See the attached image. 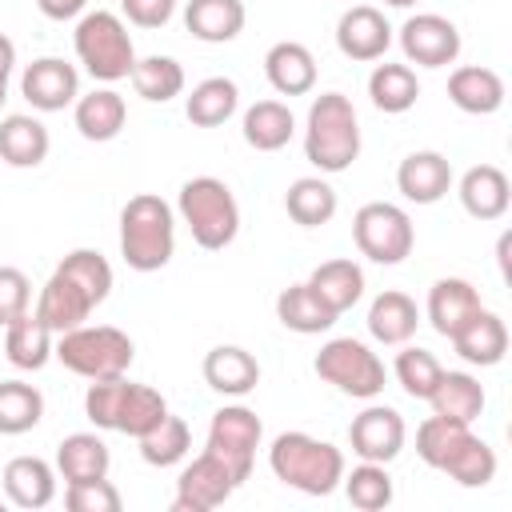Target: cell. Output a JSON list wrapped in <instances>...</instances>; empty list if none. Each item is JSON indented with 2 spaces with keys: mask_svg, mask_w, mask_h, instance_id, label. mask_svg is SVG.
I'll list each match as a JSON object with an SVG mask.
<instances>
[{
  "mask_svg": "<svg viewBox=\"0 0 512 512\" xmlns=\"http://www.w3.org/2000/svg\"><path fill=\"white\" fill-rule=\"evenodd\" d=\"M304 156L324 176L348 172L360 156V116L344 92H320L304 120Z\"/></svg>",
  "mask_w": 512,
  "mask_h": 512,
  "instance_id": "6da1fadb",
  "label": "cell"
},
{
  "mask_svg": "<svg viewBox=\"0 0 512 512\" xmlns=\"http://www.w3.org/2000/svg\"><path fill=\"white\" fill-rule=\"evenodd\" d=\"M176 252V212L156 192H136L120 208V256L132 272H160Z\"/></svg>",
  "mask_w": 512,
  "mask_h": 512,
  "instance_id": "7a4b0ae2",
  "label": "cell"
},
{
  "mask_svg": "<svg viewBox=\"0 0 512 512\" xmlns=\"http://www.w3.org/2000/svg\"><path fill=\"white\" fill-rule=\"evenodd\" d=\"M268 468L280 484L304 496H328L344 480V452L308 432H280L268 448Z\"/></svg>",
  "mask_w": 512,
  "mask_h": 512,
  "instance_id": "3957f363",
  "label": "cell"
},
{
  "mask_svg": "<svg viewBox=\"0 0 512 512\" xmlns=\"http://www.w3.org/2000/svg\"><path fill=\"white\" fill-rule=\"evenodd\" d=\"M176 212L188 224L192 240L208 252H220L236 240L240 232V204L232 196V188L216 176H192L180 184L176 196Z\"/></svg>",
  "mask_w": 512,
  "mask_h": 512,
  "instance_id": "277c9868",
  "label": "cell"
},
{
  "mask_svg": "<svg viewBox=\"0 0 512 512\" xmlns=\"http://www.w3.org/2000/svg\"><path fill=\"white\" fill-rule=\"evenodd\" d=\"M72 48H76V60L84 64V72L92 80H100V84H116V80L132 76L136 44L128 36V24L116 12H104V8L84 12L76 20Z\"/></svg>",
  "mask_w": 512,
  "mask_h": 512,
  "instance_id": "5b68a950",
  "label": "cell"
},
{
  "mask_svg": "<svg viewBox=\"0 0 512 512\" xmlns=\"http://www.w3.org/2000/svg\"><path fill=\"white\" fill-rule=\"evenodd\" d=\"M52 356L84 380H108V376H124L132 368L136 344L128 332H120L112 324H80V328L56 336Z\"/></svg>",
  "mask_w": 512,
  "mask_h": 512,
  "instance_id": "8992f818",
  "label": "cell"
},
{
  "mask_svg": "<svg viewBox=\"0 0 512 512\" xmlns=\"http://www.w3.org/2000/svg\"><path fill=\"white\" fill-rule=\"evenodd\" d=\"M312 368H316V376H320L324 384H332L336 392L356 396V400L380 396V392H384V380H388L384 360H380L364 340H356V336H336V340H328V344L316 352Z\"/></svg>",
  "mask_w": 512,
  "mask_h": 512,
  "instance_id": "52a82bcc",
  "label": "cell"
},
{
  "mask_svg": "<svg viewBox=\"0 0 512 512\" xmlns=\"http://www.w3.org/2000/svg\"><path fill=\"white\" fill-rule=\"evenodd\" d=\"M352 240L372 264H400L416 244V228L400 204L372 200L352 216Z\"/></svg>",
  "mask_w": 512,
  "mask_h": 512,
  "instance_id": "ba28073f",
  "label": "cell"
},
{
  "mask_svg": "<svg viewBox=\"0 0 512 512\" xmlns=\"http://www.w3.org/2000/svg\"><path fill=\"white\" fill-rule=\"evenodd\" d=\"M264 440V424L252 408L244 404H224L212 412V424H208V448L212 456H220L228 464V472L236 476V484H244L252 476V464H256V448Z\"/></svg>",
  "mask_w": 512,
  "mask_h": 512,
  "instance_id": "9c48e42d",
  "label": "cell"
},
{
  "mask_svg": "<svg viewBox=\"0 0 512 512\" xmlns=\"http://www.w3.org/2000/svg\"><path fill=\"white\" fill-rule=\"evenodd\" d=\"M400 52L408 64L444 68L460 56V28L440 12H416L400 24Z\"/></svg>",
  "mask_w": 512,
  "mask_h": 512,
  "instance_id": "30bf717a",
  "label": "cell"
},
{
  "mask_svg": "<svg viewBox=\"0 0 512 512\" xmlns=\"http://www.w3.org/2000/svg\"><path fill=\"white\" fill-rule=\"evenodd\" d=\"M236 476L228 472V464L212 452H200L192 464H184L180 480H176V500L172 512H212L220 508L232 492H236Z\"/></svg>",
  "mask_w": 512,
  "mask_h": 512,
  "instance_id": "8fae6325",
  "label": "cell"
},
{
  "mask_svg": "<svg viewBox=\"0 0 512 512\" xmlns=\"http://www.w3.org/2000/svg\"><path fill=\"white\" fill-rule=\"evenodd\" d=\"M404 436H408L404 416H400L396 408H388V404H368V408H364L360 416H352V424H348V444H352V452H356L360 460H372V464L396 460L400 448H404Z\"/></svg>",
  "mask_w": 512,
  "mask_h": 512,
  "instance_id": "7c38bea8",
  "label": "cell"
},
{
  "mask_svg": "<svg viewBox=\"0 0 512 512\" xmlns=\"http://www.w3.org/2000/svg\"><path fill=\"white\" fill-rule=\"evenodd\" d=\"M20 96L36 112H64L80 96V72L60 56H40L20 76Z\"/></svg>",
  "mask_w": 512,
  "mask_h": 512,
  "instance_id": "4fadbf2b",
  "label": "cell"
},
{
  "mask_svg": "<svg viewBox=\"0 0 512 512\" xmlns=\"http://www.w3.org/2000/svg\"><path fill=\"white\" fill-rule=\"evenodd\" d=\"M392 44V24L384 20L380 8L372 4H352L340 20H336V48L348 56V60H380Z\"/></svg>",
  "mask_w": 512,
  "mask_h": 512,
  "instance_id": "5bb4252c",
  "label": "cell"
},
{
  "mask_svg": "<svg viewBox=\"0 0 512 512\" xmlns=\"http://www.w3.org/2000/svg\"><path fill=\"white\" fill-rule=\"evenodd\" d=\"M92 312H96L92 296H88L72 276H64L60 268L48 276V284H44V288H40V296H36V316L52 328V336L80 328Z\"/></svg>",
  "mask_w": 512,
  "mask_h": 512,
  "instance_id": "9a60e30c",
  "label": "cell"
},
{
  "mask_svg": "<svg viewBox=\"0 0 512 512\" xmlns=\"http://www.w3.org/2000/svg\"><path fill=\"white\" fill-rule=\"evenodd\" d=\"M396 188L412 204H436V200H444L448 188H452V164H448V156H440L432 148L408 152L400 160V168H396Z\"/></svg>",
  "mask_w": 512,
  "mask_h": 512,
  "instance_id": "2e32d148",
  "label": "cell"
},
{
  "mask_svg": "<svg viewBox=\"0 0 512 512\" xmlns=\"http://www.w3.org/2000/svg\"><path fill=\"white\" fill-rule=\"evenodd\" d=\"M72 120H76V132L92 144H108L124 132L128 124V104L116 88H92L88 96H76L72 104Z\"/></svg>",
  "mask_w": 512,
  "mask_h": 512,
  "instance_id": "e0dca14e",
  "label": "cell"
},
{
  "mask_svg": "<svg viewBox=\"0 0 512 512\" xmlns=\"http://www.w3.org/2000/svg\"><path fill=\"white\" fill-rule=\"evenodd\" d=\"M200 372H204V384L212 392H220V396H248L260 384V364L240 344H216L204 356Z\"/></svg>",
  "mask_w": 512,
  "mask_h": 512,
  "instance_id": "ac0fdd59",
  "label": "cell"
},
{
  "mask_svg": "<svg viewBox=\"0 0 512 512\" xmlns=\"http://www.w3.org/2000/svg\"><path fill=\"white\" fill-rule=\"evenodd\" d=\"M460 204L472 220H500L512 204V184L496 164H472L460 176Z\"/></svg>",
  "mask_w": 512,
  "mask_h": 512,
  "instance_id": "d6986e66",
  "label": "cell"
},
{
  "mask_svg": "<svg viewBox=\"0 0 512 512\" xmlns=\"http://www.w3.org/2000/svg\"><path fill=\"white\" fill-rule=\"evenodd\" d=\"M484 304H480V292L468 284V280H460V276H444V280H436L432 288H428V324L440 332V336H456L476 312H480Z\"/></svg>",
  "mask_w": 512,
  "mask_h": 512,
  "instance_id": "ffe728a7",
  "label": "cell"
},
{
  "mask_svg": "<svg viewBox=\"0 0 512 512\" xmlns=\"http://www.w3.org/2000/svg\"><path fill=\"white\" fill-rule=\"evenodd\" d=\"M4 496L16 508H48L56 500V468L40 456H16L4 464Z\"/></svg>",
  "mask_w": 512,
  "mask_h": 512,
  "instance_id": "44dd1931",
  "label": "cell"
},
{
  "mask_svg": "<svg viewBox=\"0 0 512 512\" xmlns=\"http://www.w3.org/2000/svg\"><path fill=\"white\" fill-rule=\"evenodd\" d=\"M448 100L468 116H492L504 108V80L484 64H464L448 76Z\"/></svg>",
  "mask_w": 512,
  "mask_h": 512,
  "instance_id": "7402d4cb",
  "label": "cell"
},
{
  "mask_svg": "<svg viewBox=\"0 0 512 512\" xmlns=\"http://www.w3.org/2000/svg\"><path fill=\"white\" fill-rule=\"evenodd\" d=\"M264 76L280 96H304L316 88V56L300 40H280L264 56Z\"/></svg>",
  "mask_w": 512,
  "mask_h": 512,
  "instance_id": "603a6c76",
  "label": "cell"
},
{
  "mask_svg": "<svg viewBox=\"0 0 512 512\" xmlns=\"http://www.w3.org/2000/svg\"><path fill=\"white\" fill-rule=\"evenodd\" d=\"M52 348H56V336L36 312H24L12 324H4V356L12 368L40 372L52 360Z\"/></svg>",
  "mask_w": 512,
  "mask_h": 512,
  "instance_id": "cb8c5ba5",
  "label": "cell"
},
{
  "mask_svg": "<svg viewBox=\"0 0 512 512\" xmlns=\"http://www.w3.org/2000/svg\"><path fill=\"white\" fill-rule=\"evenodd\" d=\"M48 148H52V136L48 128L28 116V112H12L0 120V160L8 168H36L48 160Z\"/></svg>",
  "mask_w": 512,
  "mask_h": 512,
  "instance_id": "d4e9b609",
  "label": "cell"
},
{
  "mask_svg": "<svg viewBox=\"0 0 512 512\" xmlns=\"http://www.w3.org/2000/svg\"><path fill=\"white\" fill-rule=\"evenodd\" d=\"M452 348H456L460 360H468V364H476V368H492V364H500L504 352H508V328H504V320H500L496 312L480 308V312L452 336Z\"/></svg>",
  "mask_w": 512,
  "mask_h": 512,
  "instance_id": "484cf974",
  "label": "cell"
},
{
  "mask_svg": "<svg viewBox=\"0 0 512 512\" xmlns=\"http://www.w3.org/2000/svg\"><path fill=\"white\" fill-rule=\"evenodd\" d=\"M244 0H188L184 28L204 44H228L244 32Z\"/></svg>",
  "mask_w": 512,
  "mask_h": 512,
  "instance_id": "4316f807",
  "label": "cell"
},
{
  "mask_svg": "<svg viewBox=\"0 0 512 512\" xmlns=\"http://www.w3.org/2000/svg\"><path fill=\"white\" fill-rule=\"evenodd\" d=\"M416 324H420V308L408 292L388 288L368 304V332L380 344H392V348L408 344L416 336Z\"/></svg>",
  "mask_w": 512,
  "mask_h": 512,
  "instance_id": "83f0119b",
  "label": "cell"
},
{
  "mask_svg": "<svg viewBox=\"0 0 512 512\" xmlns=\"http://www.w3.org/2000/svg\"><path fill=\"white\" fill-rule=\"evenodd\" d=\"M484 384L472 376V372H440L436 388L428 392V404H432V416H444V420H460V424H472L480 412H484Z\"/></svg>",
  "mask_w": 512,
  "mask_h": 512,
  "instance_id": "f1b7e54d",
  "label": "cell"
},
{
  "mask_svg": "<svg viewBox=\"0 0 512 512\" xmlns=\"http://www.w3.org/2000/svg\"><path fill=\"white\" fill-rule=\"evenodd\" d=\"M112 452L96 432H72L56 444V472L64 476V484H80V480H100L108 476Z\"/></svg>",
  "mask_w": 512,
  "mask_h": 512,
  "instance_id": "f546056e",
  "label": "cell"
},
{
  "mask_svg": "<svg viewBox=\"0 0 512 512\" xmlns=\"http://www.w3.org/2000/svg\"><path fill=\"white\" fill-rule=\"evenodd\" d=\"M240 132H244V144L248 148H256V152H280L292 140V132H296V116L280 100H256L244 112Z\"/></svg>",
  "mask_w": 512,
  "mask_h": 512,
  "instance_id": "4dcf8cb0",
  "label": "cell"
},
{
  "mask_svg": "<svg viewBox=\"0 0 512 512\" xmlns=\"http://www.w3.org/2000/svg\"><path fill=\"white\" fill-rule=\"evenodd\" d=\"M276 320L288 328V332H300V336H320L336 324V312L304 284H288L280 296H276Z\"/></svg>",
  "mask_w": 512,
  "mask_h": 512,
  "instance_id": "1f68e13d",
  "label": "cell"
},
{
  "mask_svg": "<svg viewBox=\"0 0 512 512\" xmlns=\"http://www.w3.org/2000/svg\"><path fill=\"white\" fill-rule=\"evenodd\" d=\"M236 108H240V88L232 76H208L184 100V116L196 128H220L224 120L236 116Z\"/></svg>",
  "mask_w": 512,
  "mask_h": 512,
  "instance_id": "d6a6232c",
  "label": "cell"
},
{
  "mask_svg": "<svg viewBox=\"0 0 512 512\" xmlns=\"http://www.w3.org/2000/svg\"><path fill=\"white\" fill-rule=\"evenodd\" d=\"M308 288L340 316L352 304H360V296H364V268L356 260H344V256L340 260H324L320 268H312Z\"/></svg>",
  "mask_w": 512,
  "mask_h": 512,
  "instance_id": "836d02e7",
  "label": "cell"
},
{
  "mask_svg": "<svg viewBox=\"0 0 512 512\" xmlns=\"http://www.w3.org/2000/svg\"><path fill=\"white\" fill-rule=\"evenodd\" d=\"M284 208L300 228H320V224H328L336 216L340 200H336V188L324 176H300V180L288 184Z\"/></svg>",
  "mask_w": 512,
  "mask_h": 512,
  "instance_id": "e575fe53",
  "label": "cell"
},
{
  "mask_svg": "<svg viewBox=\"0 0 512 512\" xmlns=\"http://www.w3.org/2000/svg\"><path fill=\"white\" fill-rule=\"evenodd\" d=\"M368 96H372V104L380 112L400 116V112H408L420 100V80H416V72L408 64H388L384 60L368 76Z\"/></svg>",
  "mask_w": 512,
  "mask_h": 512,
  "instance_id": "d590c367",
  "label": "cell"
},
{
  "mask_svg": "<svg viewBox=\"0 0 512 512\" xmlns=\"http://www.w3.org/2000/svg\"><path fill=\"white\" fill-rule=\"evenodd\" d=\"M44 420V396L36 384L0 380V436H24Z\"/></svg>",
  "mask_w": 512,
  "mask_h": 512,
  "instance_id": "8d00e7d4",
  "label": "cell"
},
{
  "mask_svg": "<svg viewBox=\"0 0 512 512\" xmlns=\"http://www.w3.org/2000/svg\"><path fill=\"white\" fill-rule=\"evenodd\" d=\"M128 80H132L136 96L148 100V104H168V100H176L184 92V68L172 56H144V60H136Z\"/></svg>",
  "mask_w": 512,
  "mask_h": 512,
  "instance_id": "74e56055",
  "label": "cell"
},
{
  "mask_svg": "<svg viewBox=\"0 0 512 512\" xmlns=\"http://www.w3.org/2000/svg\"><path fill=\"white\" fill-rule=\"evenodd\" d=\"M440 472L452 476L460 488H484V484L496 480V452H492L476 432H468V436L452 448V456L444 460Z\"/></svg>",
  "mask_w": 512,
  "mask_h": 512,
  "instance_id": "f35d334b",
  "label": "cell"
},
{
  "mask_svg": "<svg viewBox=\"0 0 512 512\" xmlns=\"http://www.w3.org/2000/svg\"><path fill=\"white\" fill-rule=\"evenodd\" d=\"M164 416H168V400H164L156 388H148V384H132V380H128L124 400H120V412H116V432L140 440V436L152 432Z\"/></svg>",
  "mask_w": 512,
  "mask_h": 512,
  "instance_id": "ab89813d",
  "label": "cell"
},
{
  "mask_svg": "<svg viewBox=\"0 0 512 512\" xmlns=\"http://www.w3.org/2000/svg\"><path fill=\"white\" fill-rule=\"evenodd\" d=\"M140 456H144V464H152V468H172V464H180L184 456H188V448H192V428L180 420V416H164L152 432H144L140 440Z\"/></svg>",
  "mask_w": 512,
  "mask_h": 512,
  "instance_id": "60d3db41",
  "label": "cell"
},
{
  "mask_svg": "<svg viewBox=\"0 0 512 512\" xmlns=\"http://www.w3.org/2000/svg\"><path fill=\"white\" fill-rule=\"evenodd\" d=\"M344 492H348V504L360 508V512H380L392 504V476L384 464H372V460H360L352 472H344Z\"/></svg>",
  "mask_w": 512,
  "mask_h": 512,
  "instance_id": "b9f144b4",
  "label": "cell"
},
{
  "mask_svg": "<svg viewBox=\"0 0 512 512\" xmlns=\"http://www.w3.org/2000/svg\"><path fill=\"white\" fill-rule=\"evenodd\" d=\"M56 268H60L64 276H72V280L92 296L96 308L108 300V292H112V264H108L96 248H72Z\"/></svg>",
  "mask_w": 512,
  "mask_h": 512,
  "instance_id": "7bdbcfd3",
  "label": "cell"
},
{
  "mask_svg": "<svg viewBox=\"0 0 512 512\" xmlns=\"http://www.w3.org/2000/svg\"><path fill=\"white\" fill-rule=\"evenodd\" d=\"M392 372H396L400 388H404L412 400H428V392L436 388V380H440V372H444V368H440V360H436L428 348H416V344H400Z\"/></svg>",
  "mask_w": 512,
  "mask_h": 512,
  "instance_id": "ee69618b",
  "label": "cell"
},
{
  "mask_svg": "<svg viewBox=\"0 0 512 512\" xmlns=\"http://www.w3.org/2000/svg\"><path fill=\"white\" fill-rule=\"evenodd\" d=\"M472 432V424H460V420H444V416H428L420 428H416V456L428 464V468H444V460L452 456V448Z\"/></svg>",
  "mask_w": 512,
  "mask_h": 512,
  "instance_id": "f6af8a7d",
  "label": "cell"
},
{
  "mask_svg": "<svg viewBox=\"0 0 512 512\" xmlns=\"http://www.w3.org/2000/svg\"><path fill=\"white\" fill-rule=\"evenodd\" d=\"M124 388H128V380H124V376L92 380V384H88V392H84V416H88L96 428L116 432V412H120Z\"/></svg>",
  "mask_w": 512,
  "mask_h": 512,
  "instance_id": "bcb514c9",
  "label": "cell"
},
{
  "mask_svg": "<svg viewBox=\"0 0 512 512\" xmlns=\"http://www.w3.org/2000/svg\"><path fill=\"white\" fill-rule=\"evenodd\" d=\"M64 504L72 508V512H120V492H116V484L108 480V476H100V480H80V484H68V492H64Z\"/></svg>",
  "mask_w": 512,
  "mask_h": 512,
  "instance_id": "7dc6e473",
  "label": "cell"
},
{
  "mask_svg": "<svg viewBox=\"0 0 512 512\" xmlns=\"http://www.w3.org/2000/svg\"><path fill=\"white\" fill-rule=\"evenodd\" d=\"M28 308H32V280L20 268L0 264V328L24 316Z\"/></svg>",
  "mask_w": 512,
  "mask_h": 512,
  "instance_id": "c3c4849f",
  "label": "cell"
},
{
  "mask_svg": "<svg viewBox=\"0 0 512 512\" xmlns=\"http://www.w3.org/2000/svg\"><path fill=\"white\" fill-rule=\"evenodd\" d=\"M120 12L136 28H164L176 16V0H120Z\"/></svg>",
  "mask_w": 512,
  "mask_h": 512,
  "instance_id": "681fc988",
  "label": "cell"
},
{
  "mask_svg": "<svg viewBox=\"0 0 512 512\" xmlns=\"http://www.w3.org/2000/svg\"><path fill=\"white\" fill-rule=\"evenodd\" d=\"M36 8L48 16V20H76V16H84V8H88V0H36Z\"/></svg>",
  "mask_w": 512,
  "mask_h": 512,
  "instance_id": "f907efd6",
  "label": "cell"
},
{
  "mask_svg": "<svg viewBox=\"0 0 512 512\" xmlns=\"http://www.w3.org/2000/svg\"><path fill=\"white\" fill-rule=\"evenodd\" d=\"M12 68H16V44L0 32V104L8 100V80H12Z\"/></svg>",
  "mask_w": 512,
  "mask_h": 512,
  "instance_id": "816d5d0a",
  "label": "cell"
},
{
  "mask_svg": "<svg viewBox=\"0 0 512 512\" xmlns=\"http://www.w3.org/2000/svg\"><path fill=\"white\" fill-rule=\"evenodd\" d=\"M388 8H412V4H420V0H384Z\"/></svg>",
  "mask_w": 512,
  "mask_h": 512,
  "instance_id": "f5cc1de1",
  "label": "cell"
}]
</instances>
